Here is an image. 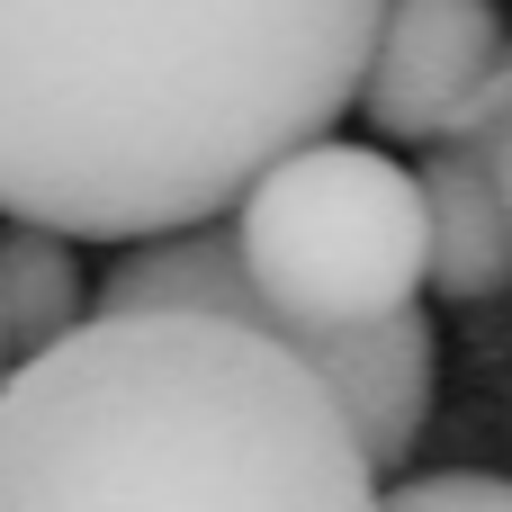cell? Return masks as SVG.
<instances>
[{
    "label": "cell",
    "instance_id": "8",
    "mask_svg": "<svg viewBox=\"0 0 512 512\" xmlns=\"http://www.w3.org/2000/svg\"><path fill=\"white\" fill-rule=\"evenodd\" d=\"M378 512H512V477H477V468L405 477V486L378 495Z\"/></svg>",
    "mask_w": 512,
    "mask_h": 512
},
{
    "label": "cell",
    "instance_id": "7",
    "mask_svg": "<svg viewBox=\"0 0 512 512\" xmlns=\"http://www.w3.org/2000/svg\"><path fill=\"white\" fill-rule=\"evenodd\" d=\"M90 315V288H81V261L63 234L45 225H9L0 234V360H36L45 342H63L72 324Z\"/></svg>",
    "mask_w": 512,
    "mask_h": 512
},
{
    "label": "cell",
    "instance_id": "9",
    "mask_svg": "<svg viewBox=\"0 0 512 512\" xmlns=\"http://www.w3.org/2000/svg\"><path fill=\"white\" fill-rule=\"evenodd\" d=\"M486 144H495V189H504V207H512V99H504V117L486 126Z\"/></svg>",
    "mask_w": 512,
    "mask_h": 512
},
{
    "label": "cell",
    "instance_id": "1",
    "mask_svg": "<svg viewBox=\"0 0 512 512\" xmlns=\"http://www.w3.org/2000/svg\"><path fill=\"white\" fill-rule=\"evenodd\" d=\"M387 0H0V216L63 243L216 225L315 144Z\"/></svg>",
    "mask_w": 512,
    "mask_h": 512
},
{
    "label": "cell",
    "instance_id": "6",
    "mask_svg": "<svg viewBox=\"0 0 512 512\" xmlns=\"http://www.w3.org/2000/svg\"><path fill=\"white\" fill-rule=\"evenodd\" d=\"M306 369H315L324 396L342 405V423H351L369 477H387V468L414 459V441H423V423H432V315H423V306H396V315H378V324H360V333H333Z\"/></svg>",
    "mask_w": 512,
    "mask_h": 512
},
{
    "label": "cell",
    "instance_id": "2",
    "mask_svg": "<svg viewBox=\"0 0 512 512\" xmlns=\"http://www.w3.org/2000/svg\"><path fill=\"white\" fill-rule=\"evenodd\" d=\"M0 512H378V477L288 342L81 315L0 369Z\"/></svg>",
    "mask_w": 512,
    "mask_h": 512
},
{
    "label": "cell",
    "instance_id": "10",
    "mask_svg": "<svg viewBox=\"0 0 512 512\" xmlns=\"http://www.w3.org/2000/svg\"><path fill=\"white\" fill-rule=\"evenodd\" d=\"M0 369H9V360H0Z\"/></svg>",
    "mask_w": 512,
    "mask_h": 512
},
{
    "label": "cell",
    "instance_id": "4",
    "mask_svg": "<svg viewBox=\"0 0 512 512\" xmlns=\"http://www.w3.org/2000/svg\"><path fill=\"white\" fill-rule=\"evenodd\" d=\"M504 54H512V36L495 0H387L351 108H369V126L387 144H432L486 90V72Z\"/></svg>",
    "mask_w": 512,
    "mask_h": 512
},
{
    "label": "cell",
    "instance_id": "3",
    "mask_svg": "<svg viewBox=\"0 0 512 512\" xmlns=\"http://www.w3.org/2000/svg\"><path fill=\"white\" fill-rule=\"evenodd\" d=\"M234 261L270 315V342L315 360L333 333H360L423 297V198L414 171L369 144H297L243 198Z\"/></svg>",
    "mask_w": 512,
    "mask_h": 512
},
{
    "label": "cell",
    "instance_id": "5",
    "mask_svg": "<svg viewBox=\"0 0 512 512\" xmlns=\"http://www.w3.org/2000/svg\"><path fill=\"white\" fill-rule=\"evenodd\" d=\"M512 99V54L486 72V90L432 135L414 198H423V288H441L450 306H495L512 297V207L495 189V144L486 126Z\"/></svg>",
    "mask_w": 512,
    "mask_h": 512
}]
</instances>
